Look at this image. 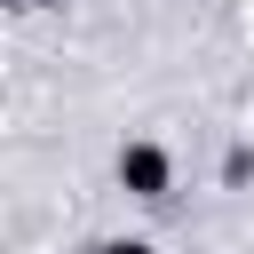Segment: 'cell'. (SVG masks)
<instances>
[{
  "label": "cell",
  "instance_id": "1",
  "mask_svg": "<svg viewBox=\"0 0 254 254\" xmlns=\"http://www.w3.org/2000/svg\"><path fill=\"white\" fill-rule=\"evenodd\" d=\"M119 190H127V198H167V190H175L167 143H119Z\"/></svg>",
  "mask_w": 254,
  "mask_h": 254
},
{
  "label": "cell",
  "instance_id": "2",
  "mask_svg": "<svg viewBox=\"0 0 254 254\" xmlns=\"http://www.w3.org/2000/svg\"><path fill=\"white\" fill-rule=\"evenodd\" d=\"M87 254H159V246H151V238H95Z\"/></svg>",
  "mask_w": 254,
  "mask_h": 254
}]
</instances>
